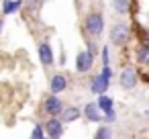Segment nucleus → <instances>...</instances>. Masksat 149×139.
I'll return each instance as SVG.
<instances>
[{"label":"nucleus","instance_id":"21","mask_svg":"<svg viewBox=\"0 0 149 139\" xmlns=\"http://www.w3.org/2000/svg\"><path fill=\"white\" fill-rule=\"evenodd\" d=\"M47 2V0H25V4H29L33 10H37V8H41L43 4Z\"/></svg>","mask_w":149,"mask_h":139},{"label":"nucleus","instance_id":"24","mask_svg":"<svg viewBox=\"0 0 149 139\" xmlns=\"http://www.w3.org/2000/svg\"><path fill=\"white\" fill-rule=\"evenodd\" d=\"M145 115H147V117H149V108H147V110H145Z\"/></svg>","mask_w":149,"mask_h":139},{"label":"nucleus","instance_id":"10","mask_svg":"<svg viewBox=\"0 0 149 139\" xmlns=\"http://www.w3.org/2000/svg\"><path fill=\"white\" fill-rule=\"evenodd\" d=\"M68 88H70V78H68V74L57 72V74H53V76L49 78V92L61 94V92H65Z\"/></svg>","mask_w":149,"mask_h":139},{"label":"nucleus","instance_id":"2","mask_svg":"<svg viewBox=\"0 0 149 139\" xmlns=\"http://www.w3.org/2000/svg\"><path fill=\"white\" fill-rule=\"evenodd\" d=\"M133 35H135L133 27H131L129 23H123V21L112 23V27H110V31H108V39H110V43H112L114 47H127V45L131 43Z\"/></svg>","mask_w":149,"mask_h":139},{"label":"nucleus","instance_id":"4","mask_svg":"<svg viewBox=\"0 0 149 139\" xmlns=\"http://www.w3.org/2000/svg\"><path fill=\"white\" fill-rule=\"evenodd\" d=\"M63 106H65V102L59 98V94L49 92V94L43 98V102H41V112H43L45 117H59V112H61Z\"/></svg>","mask_w":149,"mask_h":139},{"label":"nucleus","instance_id":"8","mask_svg":"<svg viewBox=\"0 0 149 139\" xmlns=\"http://www.w3.org/2000/svg\"><path fill=\"white\" fill-rule=\"evenodd\" d=\"M133 57H135V64L139 68H147L149 70V39L147 37H141V41L135 45Z\"/></svg>","mask_w":149,"mask_h":139},{"label":"nucleus","instance_id":"7","mask_svg":"<svg viewBox=\"0 0 149 139\" xmlns=\"http://www.w3.org/2000/svg\"><path fill=\"white\" fill-rule=\"evenodd\" d=\"M110 84H112V80L106 78L102 72H98V74H94V76L88 78V90H90V94H96V96L108 92Z\"/></svg>","mask_w":149,"mask_h":139},{"label":"nucleus","instance_id":"20","mask_svg":"<svg viewBox=\"0 0 149 139\" xmlns=\"http://www.w3.org/2000/svg\"><path fill=\"white\" fill-rule=\"evenodd\" d=\"M116 119H118L116 108H110V110H106V112L102 115V123H106V125H114V123H116Z\"/></svg>","mask_w":149,"mask_h":139},{"label":"nucleus","instance_id":"23","mask_svg":"<svg viewBox=\"0 0 149 139\" xmlns=\"http://www.w3.org/2000/svg\"><path fill=\"white\" fill-rule=\"evenodd\" d=\"M2 31H4V19L0 17V37H2Z\"/></svg>","mask_w":149,"mask_h":139},{"label":"nucleus","instance_id":"11","mask_svg":"<svg viewBox=\"0 0 149 139\" xmlns=\"http://www.w3.org/2000/svg\"><path fill=\"white\" fill-rule=\"evenodd\" d=\"M82 117H84L88 123H94V125L102 123V110L98 108L96 100H90V102L84 104V108H82Z\"/></svg>","mask_w":149,"mask_h":139},{"label":"nucleus","instance_id":"22","mask_svg":"<svg viewBox=\"0 0 149 139\" xmlns=\"http://www.w3.org/2000/svg\"><path fill=\"white\" fill-rule=\"evenodd\" d=\"M100 72H102V74H104L106 78H110V80L114 78V70H112L110 66H102V70H100Z\"/></svg>","mask_w":149,"mask_h":139},{"label":"nucleus","instance_id":"6","mask_svg":"<svg viewBox=\"0 0 149 139\" xmlns=\"http://www.w3.org/2000/svg\"><path fill=\"white\" fill-rule=\"evenodd\" d=\"M43 127H45V135L49 139H59L65 135V123L59 117H45Z\"/></svg>","mask_w":149,"mask_h":139},{"label":"nucleus","instance_id":"14","mask_svg":"<svg viewBox=\"0 0 149 139\" xmlns=\"http://www.w3.org/2000/svg\"><path fill=\"white\" fill-rule=\"evenodd\" d=\"M110 6L116 15L125 17V15L131 13V0H110Z\"/></svg>","mask_w":149,"mask_h":139},{"label":"nucleus","instance_id":"15","mask_svg":"<svg viewBox=\"0 0 149 139\" xmlns=\"http://www.w3.org/2000/svg\"><path fill=\"white\" fill-rule=\"evenodd\" d=\"M96 104H98V108H100V110H102V115H104L106 110L114 108V98H112V96H108V94L104 92V94H98V96H96Z\"/></svg>","mask_w":149,"mask_h":139},{"label":"nucleus","instance_id":"17","mask_svg":"<svg viewBox=\"0 0 149 139\" xmlns=\"http://www.w3.org/2000/svg\"><path fill=\"white\" fill-rule=\"evenodd\" d=\"M84 41H86V51L98 59V55H100V45H98V39H92V37H86V35H84Z\"/></svg>","mask_w":149,"mask_h":139},{"label":"nucleus","instance_id":"1","mask_svg":"<svg viewBox=\"0 0 149 139\" xmlns=\"http://www.w3.org/2000/svg\"><path fill=\"white\" fill-rule=\"evenodd\" d=\"M104 29H106V21H104V15L100 10L86 13V17L82 21V35L92 37V39H100Z\"/></svg>","mask_w":149,"mask_h":139},{"label":"nucleus","instance_id":"13","mask_svg":"<svg viewBox=\"0 0 149 139\" xmlns=\"http://www.w3.org/2000/svg\"><path fill=\"white\" fill-rule=\"evenodd\" d=\"M25 8V0H2V17H10V15H17Z\"/></svg>","mask_w":149,"mask_h":139},{"label":"nucleus","instance_id":"18","mask_svg":"<svg viewBox=\"0 0 149 139\" xmlns=\"http://www.w3.org/2000/svg\"><path fill=\"white\" fill-rule=\"evenodd\" d=\"M29 137H31V139H45V137H47V135H45V127H43V123H41V121L33 123Z\"/></svg>","mask_w":149,"mask_h":139},{"label":"nucleus","instance_id":"16","mask_svg":"<svg viewBox=\"0 0 149 139\" xmlns=\"http://www.w3.org/2000/svg\"><path fill=\"white\" fill-rule=\"evenodd\" d=\"M110 137H114L112 127L106 125V123H98V127L94 131V139H110Z\"/></svg>","mask_w":149,"mask_h":139},{"label":"nucleus","instance_id":"3","mask_svg":"<svg viewBox=\"0 0 149 139\" xmlns=\"http://www.w3.org/2000/svg\"><path fill=\"white\" fill-rule=\"evenodd\" d=\"M139 80H141V74L135 66H125L118 74V86L123 90H135Z\"/></svg>","mask_w":149,"mask_h":139},{"label":"nucleus","instance_id":"19","mask_svg":"<svg viewBox=\"0 0 149 139\" xmlns=\"http://www.w3.org/2000/svg\"><path fill=\"white\" fill-rule=\"evenodd\" d=\"M110 45H102L100 47V64L102 66H110Z\"/></svg>","mask_w":149,"mask_h":139},{"label":"nucleus","instance_id":"9","mask_svg":"<svg viewBox=\"0 0 149 139\" xmlns=\"http://www.w3.org/2000/svg\"><path fill=\"white\" fill-rule=\"evenodd\" d=\"M94 64H96V57L94 55H90L86 49H82V51H78L76 53V72L78 74H90L92 70H94Z\"/></svg>","mask_w":149,"mask_h":139},{"label":"nucleus","instance_id":"12","mask_svg":"<svg viewBox=\"0 0 149 139\" xmlns=\"http://www.w3.org/2000/svg\"><path fill=\"white\" fill-rule=\"evenodd\" d=\"M59 119H61L65 125L76 123V121H80V119H82V108H80V106H76V104H65V106L61 108V112H59Z\"/></svg>","mask_w":149,"mask_h":139},{"label":"nucleus","instance_id":"5","mask_svg":"<svg viewBox=\"0 0 149 139\" xmlns=\"http://www.w3.org/2000/svg\"><path fill=\"white\" fill-rule=\"evenodd\" d=\"M37 57H39V61H41L43 68H53V66L57 64V59H55V51H53V45H51L47 39H43V41L37 43Z\"/></svg>","mask_w":149,"mask_h":139}]
</instances>
